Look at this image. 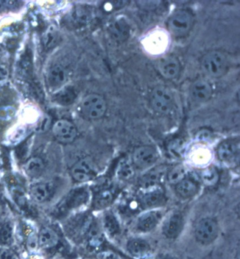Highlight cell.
I'll return each instance as SVG.
<instances>
[{
	"instance_id": "1",
	"label": "cell",
	"mask_w": 240,
	"mask_h": 259,
	"mask_svg": "<svg viewBox=\"0 0 240 259\" xmlns=\"http://www.w3.org/2000/svg\"><path fill=\"white\" fill-rule=\"evenodd\" d=\"M228 64L226 56L218 51L208 52L201 60L203 72L213 78H218L224 75L228 68Z\"/></svg>"
},
{
	"instance_id": "2",
	"label": "cell",
	"mask_w": 240,
	"mask_h": 259,
	"mask_svg": "<svg viewBox=\"0 0 240 259\" xmlns=\"http://www.w3.org/2000/svg\"><path fill=\"white\" fill-rule=\"evenodd\" d=\"M107 103L102 96L90 94L85 96L80 104V111L85 118L96 120L106 113Z\"/></svg>"
},
{
	"instance_id": "3",
	"label": "cell",
	"mask_w": 240,
	"mask_h": 259,
	"mask_svg": "<svg viewBox=\"0 0 240 259\" xmlns=\"http://www.w3.org/2000/svg\"><path fill=\"white\" fill-rule=\"evenodd\" d=\"M193 24V16L185 10H178L173 13L167 21L170 33L176 37H183L190 32Z\"/></svg>"
},
{
	"instance_id": "4",
	"label": "cell",
	"mask_w": 240,
	"mask_h": 259,
	"mask_svg": "<svg viewBox=\"0 0 240 259\" xmlns=\"http://www.w3.org/2000/svg\"><path fill=\"white\" fill-rule=\"evenodd\" d=\"M150 104L156 113L168 114L174 108V95L168 89L157 87L150 94Z\"/></svg>"
},
{
	"instance_id": "5",
	"label": "cell",
	"mask_w": 240,
	"mask_h": 259,
	"mask_svg": "<svg viewBox=\"0 0 240 259\" xmlns=\"http://www.w3.org/2000/svg\"><path fill=\"white\" fill-rule=\"evenodd\" d=\"M52 135L56 140L61 144H71L78 135L77 128L74 123L68 119H61L52 125Z\"/></svg>"
},
{
	"instance_id": "6",
	"label": "cell",
	"mask_w": 240,
	"mask_h": 259,
	"mask_svg": "<svg viewBox=\"0 0 240 259\" xmlns=\"http://www.w3.org/2000/svg\"><path fill=\"white\" fill-rule=\"evenodd\" d=\"M218 234L217 222L212 218L201 219L196 224L195 237L196 240L201 244L211 243L215 240Z\"/></svg>"
},
{
	"instance_id": "7",
	"label": "cell",
	"mask_w": 240,
	"mask_h": 259,
	"mask_svg": "<svg viewBox=\"0 0 240 259\" xmlns=\"http://www.w3.org/2000/svg\"><path fill=\"white\" fill-rule=\"evenodd\" d=\"M159 158L156 149L151 146L138 147L132 154L134 164L140 169H147L154 165Z\"/></svg>"
},
{
	"instance_id": "8",
	"label": "cell",
	"mask_w": 240,
	"mask_h": 259,
	"mask_svg": "<svg viewBox=\"0 0 240 259\" xmlns=\"http://www.w3.org/2000/svg\"><path fill=\"white\" fill-rule=\"evenodd\" d=\"M71 175L74 180L83 183L90 181L95 176L93 164L90 159H81L72 166Z\"/></svg>"
},
{
	"instance_id": "9",
	"label": "cell",
	"mask_w": 240,
	"mask_h": 259,
	"mask_svg": "<svg viewBox=\"0 0 240 259\" xmlns=\"http://www.w3.org/2000/svg\"><path fill=\"white\" fill-rule=\"evenodd\" d=\"M212 84L205 79H196L191 85L190 97L196 103H203L208 101L212 97Z\"/></svg>"
},
{
	"instance_id": "10",
	"label": "cell",
	"mask_w": 240,
	"mask_h": 259,
	"mask_svg": "<svg viewBox=\"0 0 240 259\" xmlns=\"http://www.w3.org/2000/svg\"><path fill=\"white\" fill-rule=\"evenodd\" d=\"M68 78V70L60 64L54 65L47 72V84L53 90L58 91L64 87Z\"/></svg>"
},
{
	"instance_id": "11",
	"label": "cell",
	"mask_w": 240,
	"mask_h": 259,
	"mask_svg": "<svg viewBox=\"0 0 240 259\" xmlns=\"http://www.w3.org/2000/svg\"><path fill=\"white\" fill-rule=\"evenodd\" d=\"M159 73L167 79L177 78L181 72V66L177 58L165 57L160 59L157 64Z\"/></svg>"
},
{
	"instance_id": "12",
	"label": "cell",
	"mask_w": 240,
	"mask_h": 259,
	"mask_svg": "<svg viewBox=\"0 0 240 259\" xmlns=\"http://www.w3.org/2000/svg\"><path fill=\"white\" fill-rule=\"evenodd\" d=\"M142 194L141 202L145 208H154L161 205L165 202V195L162 188L159 185L145 188Z\"/></svg>"
},
{
	"instance_id": "13",
	"label": "cell",
	"mask_w": 240,
	"mask_h": 259,
	"mask_svg": "<svg viewBox=\"0 0 240 259\" xmlns=\"http://www.w3.org/2000/svg\"><path fill=\"white\" fill-rule=\"evenodd\" d=\"M217 154L222 162L228 164L235 162L239 157V142L234 140L224 141L218 146Z\"/></svg>"
},
{
	"instance_id": "14",
	"label": "cell",
	"mask_w": 240,
	"mask_h": 259,
	"mask_svg": "<svg viewBox=\"0 0 240 259\" xmlns=\"http://www.w3.org/2000/svg\"><path fill=\"white\" fill-rule=\"evenodd\" d=\"M55 186L52 182H38L30 187V195L34 201L38 203L46 202L52 197Z\"/></svg>"
},
{
	"instance_id": "15",
	"label": "cell",
	"mask_w": 240,
	"mask_h": 259,
	"mask_svg": "<svg viewBox=\"0 0 240 259\" xmlns=\"http://www.w3.org/2000/svg\"><path fill=\"white\" fill-rule=\"evenodd\" d=\"M87 198H88V193L85 188H78L74 190L60 204V211L75 209L86 202Z\"/></svg>"
},
{
	"instance_id": "16",
	"label": "cell",
	"mask_w": 240,
	"mask_h": 259,
	"mask_svg": "<svg viewBox=\"0 0 240 259\" xmlns=\"http://www.w3.org/2000/svg\"><path fill=\"white\" fill-rule=\"evenodd\" d=\"M183 224L184 222L181 213H174L165 222L163 228V234L169 239L176 238L183 230Z\"/></svg>"
},
{
	"instance_id": "17",
	"label": "cell",
	"mask_w": 240,
	"mask_h": 259,
	"mask_svg": "<svg viewBox=\"0 0 240 259\" xmlns=\"http://www.w3.org/2000/svg\"><path fill=\"white\" fill-rule=\"evenodd\" d=\"M109 32L115 40L125 41L130 35V26L124 19L116 20L109 25Z\"/></svg>"
},
{
	"instance_id": "18",
	"label": "cell",
	"mask_w": 240,
	"mask_h": 259,
	"mask_svg": "<svg viewBox=\"0 0 240 259\" xmlns=\"http://www.w3.org/2000/svg\"><path fill=\"white\" fill-rule=\"evenodd\" d=\"M38 244L44 249H52L59 243V236L53 229L49 227L42 228L38 235Z\"/></svg>"
},
{
	"instance_id": "19",
	"label": "cell",
	"mask_w": 240,
	"mask_h": 259,
	"mask_svg": "<svg viewBox=\"0 0 240 259\" xmlns=\"http://www.w3.org/2000/svg\"><path fill=\"white\" fill-rule=\"evenodd\" d=\"M161 217L162 214L158 211H152L145 213L138 219V230L143 232L152 231L159 224Z\"/></svg>"
},
{
	"instance_id": "20",
	"label": "cell",
	"mask_w": 240,
	"mask_h": 259,
	"mask_svg": "<svg viewBox=\"0 0 240 259\" xmlns=\"http://www.w3.org/2000/svg\"><path fill=\"white\" fill-rule=\"evenodd\" d=\"M199 190L197 183L192 179L185 178L176 185V191L183 198H190L195 195Z\"/></svg>"
},
{
	"instance_id": "21",
	"label": "cell",
	"mask_w": 240,
	"mask_h": 259,
	"mask_svg": "<svg viewBox=\"0 0 240 259\" xmlns=\"http://www.w3.org/2000/svg\"><path fill=\"white\" fill-rule=\"evenodd\" d=\"M23 169L28 176L32 179H36L41 177L45 169V164L43 159L40 157H31L27 160L23 166Z\"/></svg>"
},
{
	"instance_id": "22",
	"label": "cell",
	"mask_w": 240,
	"mask_h": 259,
	"mask_svg": "<svg viewBox=\"0 0 240 259\" xmlns=\"http://www.w3.org/2000/svg\"><path fill=\"white\" fill-rule=\"evenodd\" d=\"M77 94L72 87H63L56 92L54 101L61 106H69L75 101Z\"/></svg>"
},
{
	"instance_id": "23",
	"label": "cell",
	"mask_w": 240,
	"mask_h": 259,
	"mask_svg": "<svg viewBox=\"0 0 240 259\" xmlns=\"http://www.w3.org/2000/svg\"><path fill=\"white\" fill-rule=\"evenodd\" d=\"M129 252L135 257H143L150 251V244L141 239H133L129 241L127 245Z\"/></svg>"
},
{
	"instance_id": "24",
	"label": "cell",
	"mask_w": 240,
	"mask_h": 259,
	"mask_svg": "<svg viewBox=\"0 0 240 259\" xmlns=\"http://www.w3.org/2000/svg\"><path fill=\"white\" fill-rule=\"evenodd\" d=\"M14 240V228L11 222H6L0 227V247H9Z\"/></svg>"
},
{
	"instance_id": "25",
	"label": "cell",
	"mask_w": 240,
	"mask_h": 259,
	"mask_svg": "<svg viewBox=\"0 0 240 259\" xmlns=\"http://www.w3.org/2000/svg\"><path fill=\"white\" fill-rule=\"evenodd\" d=\"M104 228L109 235L114 236L119 233L120 226L117 219L112 213L108 212L105 214L103 219Z\"/></svg>"
},
{
	"instance_id": "26",
	"label": "cell",
	"mask_w": 240,
	"mask_h": 259,
	"mask_svg": "<svg viewBox=\"0 0 240 259\" xmlns=\"http://www.w3.org/2000/svg\"><path fill=\"white\" fill-rule=\"evenodd\" d=\"M59 35L57 30L53 26L47 28L43 38V42L45 49L53 48L59 41Z\"/></svg>"
},
{
	"instance_id": "27",
	"label": "cell",
	"mask_w": 240,
	"mask_h": 259,
	"mask_svg": "<svg viewBox=\"0 0 240 259\" xmlns=\"http://www.w3.org/2000/svg\"><path fill=\"white\" fill-rule=\"evenodd\" d=\"M113 199H114V195L112 192L109 190H104L96 195L94 199V206L97 209H103L112 203Z\"/></svg>"
},
{
	"instance_id": "28",
	"label": "cell",
	"mask_w": 240,
	"mask_h": 259,
	"mask_svg": "<svg viewBox=\"0 0 240 259\" xmlns=\"http://www.w3.org/2000/svg\"><path fill=\"white\" fill-rule=\"evenodd\" d=\"M186 169L183 166H176L170 169L167 175L170 184L176 185L186 178Z\"/></svg>"
},
{
	"instance_id": "29",
	"label": "cell",
	"mask_w": 240,
	"mask_h": 259,
	"mask_svg": "<svg viewBox=\"0 0 240 259\" xmlns=\"http://www.w3.org/2000/svg\"><path fill=\"white\" fill-rule=\"evenodd\" d=\"M161 177V174L160 170L150 171L146 176H144L143 179L141 181V185L143 189L158 185Z\"/></svg>"
},
{
	"instance_id": "30",
	"label": "cell",
	"mask_w": 240,
	"mask_h": 259,
	"mask_svg": "<svg viewBox=\"0 0 240 259\" xmlns=\"http://www.w3.org/2000/svg\"><path fill=\"white\" fill-rule=\"evenodd\" d=\"M201 179L207 186H214L218 181V173L214 168H207L201 171Z\"/></svg>"
},
{
	"instance_id": "31",
	"label": "cell",
	"mask_w": 240,
	"mask_h": 259,
	"mask_svg": "<svg viewBox=\"0 0 240 259\" xmlns=\"http://www.w3.org/2000/svg\"><path fill=\"white\" fill-rule=\"evenodd\" d=\"M134 175L133 169L130 164L127 162H123L119 166L118 169V175L122 179H128Z\"/></svg>"
},
{
	"instance_id": "32",
	"label": "cell",
	"mask_w": 240,
	"mask_h": 259,
	"mask_svg": "<svg viewBox=\"0 0 240 259\" xmlns=\"http://www.w3.org/2000/svg\"><path fill=\"white\" fill-rule=\"evenodd\" d=\"M88 238L89 243L93 247L99 246L101 244V241H102L101 235L96 229L91 230L90 233H89Z\"/></svg>"
},
{
	"instance_id": "33",
	"label": "cell",
	"mask_w": 240,
	"mask_h": 259,
	"mask_svg": "<svg viewBox=\"0 0 240 259\" xmlns=\"http://www.w3.org/2000/svg\"><path fill=\"white\" fill-rule=\"evenodd\" d=\"M0 259H19L9 247H0Z\"/></svg>"
},
{
	"instance_id": "34",
	"label": "cell",
	"mask_w": 240,
	"mask_h": 259,
	"mask_svg": "<svg viewBox=\"0 0 240 259\" xmlns=\"http://www.w3.org/2000/svg\"><path fill=\"white\" fill-rule=\"evenodd\" d=\"M26 245L29 251H36L38 246H39L38 235L34 234L29 235L28 240H27Z\"/></svg>"
},
{
	"instance_id": "35",
	"label": "cell",
	"mask_w": 240,
	"mask_h": 259,
	"mask_svg": "<svg viewBox=\"0 0 240 259\" xmlns=\"http://www.w3.org/2000/svg\"><path fill=\"white\" fill-rule=\"evenodd\" d=\"M16 5L15 2L0 1V10H7Z\"/></svg>"
},
{
	"instance_id": "36",
	"label": "cell",
	"mask_w": 240,
	"mask_h": 259,
	"mask_svg": "<svg viewBox=\"0 0 240 259\" xmlns=\"http://www.w3.org/2000/svg\"><path fill=\"white\" fill-rule=\"evenodd\" d=\"M8 72L7 69L3 65L0 64V81H3L7 79Z\"/></svg>"
},
{
	"instance_id": "37",
	"label": "cell",
	"mask_w": 240,
	"mask_h": 259,
	"mask_svg": "<svg viewBox=\"0 0 240 259\" xmlns=\"http://www.w3.org/2000/svg\"><path fill=\"white\" fill-rule=\"evenodd\" d=\"M99 259H118L117 256L112 252H103L99 255Z\"/></svg>"
},
{
	"instance_id": "38",
	"label": "cell",
	"mask_w": 240,
	"mask_h": 259,
	"mask_svg": "<svg viewBox=\"0 0 240 259\" xmlns=\"http://www.w3.org/2000/svg\"><path fill=\"white\" fill-rule=\"evenodd\" d=\"M5 54H6V50H5V47L0 45V59L5 57Z\"/></svg>"
},
{
	"instance_id": "39",
	"label": "cell",
	"mask_w": 240,
	"mask_h": 259,
	"mask_svg": "<svg viewBox=\"0 0 240 259\" xmlns=\"http://www.w3.org/2000/svg\"><path fill=\"white\" fill-rule=\"evenodd\" d=\"M159 259H174L172 256H168V255H165V256H163L160 257Z\"/></svg>"
},
{
	"instance_id": "40",
	"label": "cell",
	"mask_w": 240,
	"mask_h": 259,
	"mask_svg": "<svg viewBox=\"0 0 240 259\" xmlns=\"http://www.w3.org/2000/svg\"><path fill=\"white\" fill-rule=\"evenodd\" d=\"M3 206H2L1 204H0V218H1L2 215H3Z\"/></svg>"
}]
</instances>
